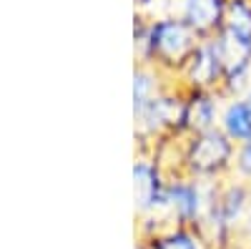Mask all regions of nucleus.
<instances>
[{
    "label": "nucleus",
    "instance_id": "f257e3e1",
    "mask_svg": "<svg viewBox=\"0 0 251 249\" xmlns=\"http://www.w3.org/2000/svg\"><path fill=\"white\" fill-rule=\"evenodd\" d=\"M201 35L186 23L178 13L143 15L136 13L133 23V51L136 63H149L176 78L186 60L201 46Z\"/></svg>",
    "mask_w": 251,
    "mask_h": 249
},
{
    "label": "nucleus",
    "instance_id": "f03ea898",
    "mask_svg": "<svg viewBox=\"0 0 251 249\" xmlns=\"http://www.w3.org/2000/svg\"><path fill=\"white\" fill-rule=\"evenodd\" d=\"M234 154H236V143L219 126L201 134L183 136L181 174L196 176L203 181L228 179L234 171Z\"/></svg>",
    "mask_w": 251,
    "mask_h": 249
},
{
    "label": "nucleus",
    "instance_id": "7ed1b4c3",
    "mask_svg": "<svg viewBox=\"0 0 251 249\" xmlns=\"http://www.w3.org/2000/svg\"><path fill=\"white\" fill-rule=\"evenodd\" d=\"M224 181V179H221ZM219 181H203L188 174H174L166 184V204L163 219L169 224H183L199 229V224L206 217V209L211 204Z\"/></svg>",
    "mask_w": 251,
    "mask_h": 249
},
{
    "label": "nucleus",
    "instance_id": "20e7f679",
    "mask_svg": "<svg viewBox=\"0 0 251 249\" xmlns=\"http://www.w3.org/2000/svg\"><path fill=\"white\" fill-rule=\"evenodd\" d=\"M166 184H169V174L153 151H138L133 161V206L138 217H163Z\"/></svg>",
    "mask_w": 251,
    "mask_h": 249
},
{
    "label": "nucleus",
    "instance_id": "39448f33",
    "mask_svg": "<svg viewBox=\"0 0 251 249\" xmlns=\"http://www.w3.org/2000/svg\"><path fill=\"white\" fill-rule=\"evenodd\" d=\"M183 91H216L221 93L224 86V63L211 38H203L194 55L186 60V66L174 78Z\"/></svg>",
    "mask_w": 251,
    "mask_h": 249
},
{
    "label": "nucleus",
    "instance_id": "423d86ee",
    "mask_svg": "<svg viewBox=\"0 0 251 249\" xmlns=\"http://www.w3.org/2000/svg\"><path fill=\"white\" fill-rule=\"evenodd\" d=\"M224 96L216 91H183L181 106V136L201 134L219 126Z\"/></svg>",
    "mask_w": 251,
    "mask_h": 249
},
{
    "label": "nucleus",
    "instance_id": "0eeeda50",
    "mask_svg": "<svg viewBox=\"0 0 251 249\" xmlns=\"http://www.w3.org/2000/svg\"><path fill=\"white\" fill-rule=\"evenodd\" d=\"M226 5H228V0H178L176 13L201 38H211L224 28Z\"/></svg>",
    "mask_w": 251,
    "mask_h": 249
},
{
    "label": "nucleus",
    "instance_id": "6e6552de",
    "mask_svg": "<svg viewBox=\"0 0 251 249\" xmlns=\"http://www.w3.org/2000/svg\"><path fill=\"white\" fill-rule=\"evenodd\" d=\"M138 249H208V247L194 226L169 224L163 229H158L156 234L141 239Z\"/></svg>",
    "mask_w": 251,
    "mask_h": 249
},
{
    "label": "nucleus",
    "instance_id": "1a4fd4ad",
    "mask_svg": "<svg viewBox=\"0 0 251 249\" xmlns=\"http://www.w3.org/2000/svg\"><path fill=\"white\" fill-rule=\"evenodd\" d=\"M219 129L234 143H241V141H246L251 136V113H249L241 96L224 98L221 116H219Z\"/></svg>",
    "mask_w": 251,
    "mask_h": 249
},
{
    "label": "nucleus",
    "instance_id": "9d476101",
    "mask_svg": "<svg viewBox=\"0 0 251 249\" xmlns=\"http://www.w3.org/2000/svg\"><path fill=\"white\" fill-rule=\"evenodd\" d=\"M171 81L174 78H169L166 73H161L158 68H153L149 63H136V68H133V111H138L151 98H156Z\"/></svg>",
    "mask_w": 251,
    "mask_h": 249
},
{
    "label": "nucleus",
    "instance_id": "9b49d317",
    "mask_svg": "<svg viewBox=\"0 0 251 249\" xmlns=\"http://www.w3.org/2000/svg\"><path fill=\"white\" fill-rule=\"evenodd\" d=\"M221 30L251 43V0H228Z\"/></svg>",
    "mask_w": 251,
    "mask_h": 249
},
{
    "label": "nucleus",
    "instance_id": "f8f14e48",
    "mask_svg": "<svg viewBox=\"0 0 251 249\" xmlns=\"http://www.w3.org/2000/svg\"><path fill=\"white\" fill-rule=\"evenodd\" d=\"M234 179L251 184V136L241 143H236V154H234Z\"/></svg>",
    "mask_w": 251,
    "mask_h": 249
},
{
    "label": "nucleus",
    "instance_id": "ddd939ff",
    "mask_svg": "<svg viewBox=\"0 0 251 249\" xmlns=\"http://www.w3.org/2000/svg\"><path fill=\"white\" fill-rule=\"evenodd\" d=\"M241 242H246V247H251V199H249V212L241 226Z\"/></svg>",
    "mask_w": 251,
    "mask_h": 249
},
{
    "label": "nucleus",
    "instance_id": "4468645a",
    "mask_svg": "<svg viewBox=\"0 0 251 249\" xmlns=\"http://www.w3.org/2000/svg\"><path fill=\"white\" fill-rule=\"evenodd\" d=\"M241 98H244V103H246V109H249V113H251V86L241 93Z\"/></svg>",
    "mask_w": 251,
    "mask_h": 249
}]
</instances>
